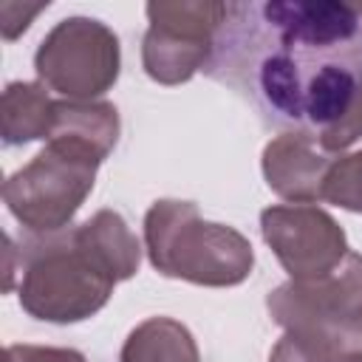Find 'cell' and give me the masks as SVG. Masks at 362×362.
<instances>
[{
  "mask_svg": "<svg viewBox=\"0 0 362 362\" xmlns=\"http://www.w3.org/2000/svg\"><path fill=\"white\" fill-rule=\"evenodd\" d=\"M243 20L232 6L206 71L249 76L263 110L308 133L328 153L362 139V6L337 0H272Z\"/></svg>",
  "mask_w": 362,
  "mask_h": 362,
  "instance_id": "obj_1",
  "label": "cell"
},
{
  "mask_svg": "<svg viewBox=\"0 0 362 362\" xmlns=\"http://www.w3.org/2000/svg\"><path fill=\"white\" fill-rule=\"evenodd\" d=\"M144 252L158 274L209 288L240 286L255 269L246 235L206 221L192 201L181 198H161L147 209Z\"/></svg>",
  "mask_w": 362,
  "mask_h": 362,
  "instance_id": "obj_2",
  "label": "cell"
},
{
  "mask_svg": "<svg viewBox=\"0 0 362 362\" xmlns=\"http://www.w3.org/2000/svg\"><path fill=\"white\" fill-rule=\"evenodd\" d=\"M17 297L28 317L71 325L102 311L116 280L90 257L76 226L51 235H25L17 246Z\"/></svg>",
  "mask_w": 362,
  "mask_h": 362,
  "instance_id": "obj_3",
  "label": "cell"
},
{
  "mask_svg": "<svg viewBox=\"0 0 362 362\" xmlns=\"http://www.w3.org/2000/svg\"><path fill=\"white\" fill-rule=\"evenodd\" d=\"M99 158L90 153L45 141V147L3 181V201L28 235H51L74 226V215L93 189Z\"/></svg>",
  "mask_w": 362,
  "mask_h": 362,
  "instance_id": "obj_4",
  "label": "cell"
},
{
  "mask_svg": "<svg viewBox=\"0 0 362 362\" xmlns=\"http://www.w3.org/2000/svg\"><path fill=\"white\" fill-rule=\"evenodd\" d=\"M229 8L232 3L212 0L147 3V31L141 40L144 74L158 85H181L204 71L215 57Z\"/></svg>",
  "mask_w": 362,
  "mask_h": 362,
  "instance_id": "obj_5",
  "label": "cell"
},
{
  "mask_svg": "<svg viewBox=\"0 0 362 362\" xmlns=\"http://www.w3.org/2000/svg\"><path fill=\"white\" fill-rule=\"evenodd\" d=\"M37 82L74 102H96L122 71V48L113 28L93 17L59 20L37 45Z\"/></svg>",
  "mask_w": 362,
  "mask_h": 362,
  "instance_id": "obj_6",
  "label": "cell"
},
{
  "mask_svg": "<svg viewBox=\"0 0 362 362\" xmlns=\"http://www.w3.org/2000/svg\"><path fill=\"white\" fill-rule=\"evenodd\" d=\"M260 235L288 280L334 272L348 257L345 229L317 204H274L260 212Z\"/></svg>",
  "mask_w": 362,
  "mask_h": 362,
  "instance_id": "obj_7",
  "label": "cell"
},
{
  "mask_svg": "<svg viewBox=\"0 0 362 362\" xmlns=\"http://www.w3.org/2000/svg\"><path fill=\"white\" fill-rule=\"evenodd\" d=\"M272 320L283 331L320 334L362 308V255L348 257L328 274L311 280H286L266 297Z\"/></svg>",
  "mask_w": 362,
  "mask_h": 362,
  "instance_id": "obj_8",
  "label": "cell"
},
{
  "mask_svg": "<svg viewBox=\"0 0 362 362\" xmlns=\"http://www.w3.org/2000/svg\"><path fill=\"white\" fill-rule=\"evenodd\" d=\"M334 153L322 150L320 141L300 130H286L274 136L260 156L263 178L274 195L288 204H317L322 201L325 175L334 164Z\"/></svg>",
  "mask_w": 362,
  "mask_h": 362,
  "instance_id": "obj_9",
  "label": "cell"
},
{
  "mask_svg": "<svg viewBox=\"0 0 362 362\" xmlns=\"http://www.w3.org/2000/svg\"><path fill=\"white\" fill-rule=\"evenodd\" d=\"M119 110L113 102H74L57 99L45 141H62L105 161L119 141Z\"/></svg>",
  "mask_w": 362,
  "mask_h": 362,
  "instance_id": "obj_10",
  "label": "cell"
},
{
  "mask_svg": "<svg viewBox=\"0 0 362 362\" xmlns=\"http://www.w3.org/2000/svg\"><path fill=\"white\" fill-rule=\"evenodd\" d=\"M76 238L116 283L130 280L139 272L141 243L116 209H99L88 221L76 223Z\"/></svg>",
  "mask_w": 362,
  "mask_h": 362,
  "instance_id": "obj_11",
  "label": "cell"
},
{
  "mask_svg": "<svg viewBox=\"0 0 362 362\" xmlns=\"http://www.w3.org/2000/svg\"><path fill=\"white\" fill-rule=\"evenodd\" d=\"M51 90L40 82H8L0 102V136L8 147L45 141L54 119Z\"/></svg>",
  "mask_w": 362,
  "mask_h": 362,
  "instance_id": "obj_12",
  "label": "cell"
},
{
  "mask_svg": "<svg viewBox=\"0 0 362 362\" xmlns=\"http://www.w3.org/2000/svg\"><path fill=\"white\" fill-rule=\"evenodd\" d=\"M119 362H201V354L184 322L147 317L127 334Z\"/></svg>",
  "mask_w": 362,
  "mask_h": 362,
  "instance_id": "obj_13",
  "label": "cell"
},
{
  "mask_svg": "<svg viewBox=\"0 0 362 362\" xmlns=\"http://www.w3.org/2000/svg\"><path fill=\"white\" fill-rule=\"evenodd\" d=\"M322 201L362 215V150L334 158L325 175Z\"/></svg>",
  "mask_w": 362,
  "mask_h": 362,
  "instance_id": "obj_14",
  "label": "cell"
},
{
  "mask_svg": "<svg viewBox=\"0 0 362 362\" xmlns=\"http://www.w3.org/2000/svg\"><path fill=\"white\" fill-rule=\"evenodd\" d=\"M269 362H331V359H328L325 348L314 337L297 334V331H286L274 342V348L269 354Z\"/></svg>",
  "mask_w": 362,
  "mask_h": 362,
  "instance_id": "obj_15",
  "label": "cell"
},
{
  "mask_svg": "<svg viewBox=\"0 0 362 362\" xmlns=\"http://www.w3.org/2000/svg\"><path fill=\"white\" fill-rule=\"evenodd\" d=\"M48 3H20V0H3L0 3V31L6 42H14L20 34L28 31L34 17L45 11Z\"/></svg>",
  "mask_w": 362,
  "mask_h": 362,
  "instance_id": "obj_16",
  "label": "cell"
},
{
  "mask_svg": "<svg viewBox=\"0 0 362 362\" xmlns=\"http://www.w3.org/2000/svg\"><path fill=\"white\" fill-rule=\"evenodd\" d=\"M3 362H88L85 354L74 348H54V345H6Z\"/></svg>",
  "mask_w": 362,
  "mask_h": 362,
  "instance_id": "obj_17",
  "label": "cell"
},
{
  "mask_svg": "<svg viewBox=\"0 0 362 362\" xmlns=\"http://www.w3.org/2000/svg\"><path fill=\"white\" fill-rule=\"evenodd\" d=\"M331 362H362V354H342V356H334Z\"/></svg>",
  "mask_w": 362,
  "mask_h": 362,
  "instance_id": "obj_18",
  "label": "cell"
}]
</instances>
